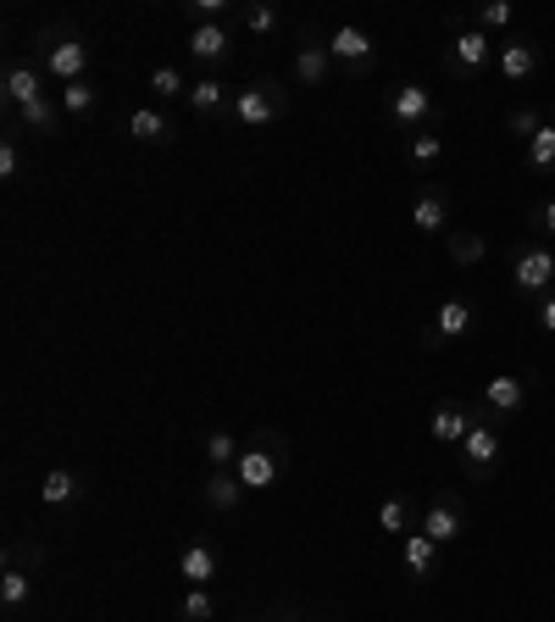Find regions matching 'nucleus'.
Segmentation results:
<instances>
[{
	"mask_svg": "<svg viewBox=\"0 0 555 622\" xmlns=\"http://www.w3.org/2000/svg\"><path fill=\"white\" fill-rule=\"evenodd\" d=\"M34 57H40V68L68 90V84H79L84 73H90V40L79 34V29H56V23H45L40 34H34Z\"/></svg>",
	"mask_w": 555,
	"mask_h": 622,
	"instance_id": "f257e3e1",
	"label": "nucleus"
},
{
	"mask_svg": "<svg viewBox=\"0 0 555 622\" xmlns=\"http://www.w3.org/2000/svg\"><path fill=\"white\" fill-rule=\"evenodd\" d=\"M234 472H239L245 489H273V483H284V472H289V439H284L278 428H261L256 439H245Z\"/></svg>",
	"mask_w": 555,
	"mask_h": 622,
	"instance_id": "f03ea898",
	"label": "nucleus"
},
{
	"mask_svg": "<svg viewBox=\"0 0 555 622\" xmlns=\"http://www.w3.org/2000/svg\"><path fill=\"white\" fill-rule=\"evenodd\" d=\"M289 112V90L278 79H256L245 90H234V123L239 129H267Z\"/></svg>",
	"mask_w": 555,
	"mask_h": 622,
	"instance_id": "7ed1b4c3",
	"label": "nucleus"
},
{
	"mask_svg": "<svg viewBox=\"0 0 555 622\" xmlns=\"http://www.w3.org/2000/svg\"><path fill=\"white\" fill-rule=\"evenodd\" d=\"M500 456H505V434H500V422H489V411L477 406V422H472L466 439H461V472H466L472 483H483V478L500 467Z\"/></svg>",
	"mask_w": 555,
	"mask_h": 622,
	"instance_id": "20e7f679",
	"label": "nucleus"
},
{
	"mask_svg": "<svg viewBox=\"0 0 555 622\" xmlns=\"http://www.w3.org/2000/svg\"><path fill=\"white\" fill-rule=\"evenodd\" d=\"M433 118H439V101H433V90H422V84H394V90H389V123H394V129H411V134H422Z\"/></svg>",
	"mask_w": 555,
	"mask_h": 622,
	"instance_id": "39448f33",
	"label": "nucleus"
},
{
	"mask_svg": "<svg viewBox=\"0 0 555 622\" xmlns=\"http://www.w3.org/2000/svg\"><path fill=\"white\" fill-rule=\"evenodd\" d=\"M511 284L522 295H549L555 289V251L549 245H522L511 256Z\"/></svg>",
	"mask_w": 555,
	"mask_h": 622,
	"instance_id": "423d86ee",
	"label": "nucleus"
},
{
	"mask_svg": "<svg viewBox=\"0 0 555 622\" xmlns=\"http://www.w3.org/2000/svg\"><path fill=\"white\" fill-rule=\"evenodd\" d=\"M494 57H500V51L489 45V34H483V29H461V34L444 45V62H450V73H461V79L483 73Z\"/></svg>",
	"mask_w": 555,
	"mask_h": 622,
	"instance_id": "0eeeda50",
	"label": "nucleus"
},
{
	"mask_svg": "<svg viewBox=\"0 0 555 622\" xmlns=\"http://www.w3.org/2000/svg\"><path fill=\"white\" fill-rule=\"evenodd\" d=\"M328 57H333L339 68H350V73H367V68L378 62V45H372V34H367V29L345 23V29H333V34H328Z\"/></svg>",
	"mask_w": 555,
	"mask_h": 622,
	"instance_id": "6e6552de",
	"label": "nucleus"
},
{
	"mask_svg": "<svg viewBox=\"0 0 555 622\" xmlns=\"http://www.w3.org/2000/svg\"><path fill=\"white\" fill-rule=\"evenodd\" d=\"M417 533H428L433 544L461 539V533H466V506H461L455 494H433V500H428V511H422V528H417Z\"/></svg>",
	"mask_w": 555,
	"mask_h": 622,
	"instance_id": "1a4fd4ad",
	"label": "nucleus"
},
{
	"mask_svg": "<svg viewBox=\"0 0 555 622\" xmlns=\"http://www.w3.org/2000/svg\"><path fill=\"white\" fill-rule=\"evenodd\" d=\"M0 90H7V118H18L23 106H34V101L45 95L40 68H34V62H23V57H12V62H7V73H0Z\"/></svg>",
	"mask_w": 555,
	"mask_h": 622,
	"instance_id": "9d476101",
	"label": "nucleus"
},
{
	"mask_svg": "<svg viewBox=\"0 0 555 622\" xmlns=\"http://www.w3.org/2000/svg\"><path fill=\"white\" fill-rule=\"evenodd\" d=\"M472 422H477V406H466V400H439L433 417H428V434H433V445H455V450H461V439H466Z\"/></svg>",
	"mask_w": 555,
	"mask_h": 622,
	"instance_id": "9b49d317",
	"label": "nucleus"
},
{
	"mask_svg": "<svg viewBox=\"0 0 555 622\" xmlns=\"http://www.w3.org/2000/svg\"><path fill=\"white\" fill-rule=\"evenodd\" d=\"M472 317H477V306L461 300V295H450V300L433 312V328L422 334V345H450V339H461V334L472 328Z\"/></svg>",
	"mask_w": 555,
	"mask_h": 622,
	"instance_id": "f8f14e48",
	"label": "nucleus"
},
{
	"mask_svg": "<svg viewBox=\"0 0 555 622\" xmlns=\"http://www.w3.org/2000/svg\"><path fill=\"white\" fill-rule=\"evenodd\" d=\"M217 567H223V555H217V544H212V539H195V544H184V550H178V578H184L189 589H212Z\"/></svg>",
	"mask_w": 555,
	"mask_h": 622,
	"instance_id": "ddd939ff",
	"label": "nucleus"
},
{
	"mask_svg": "<svg viewBox=\"0 0 555 622\" xmlns=\"http://www.w3.org/2000/svg\"><path fill=\"white\" fill-rule=\"evenodd\" d=\"M184 51H189L201 68H217V62H228L234 40H228V29H223V23H195V29H189V40H184Z\"/></svg>",
	"mask_w": 555,
	"mask_h": 622,
	"instance_id": "4468645a",
	"label": "nucleus"
},
{
	"mask_svg": "<svg viewBox=\"0 0 555 622\" xmlns=\"http://www.w3.org/2000/svg\"><path fill=\"white\" fill-rule=\"evenodd\" d=\"M522 406H527V378H516V373H494L489 389H483V411H494V417H516Z\"/></svg>",
	"mask_w": 555,
	"mask_h": 622,
	"instance_id": "2eb2a0df",
	"label": "nucleus"
},
{
	"mask_svg": "<svg viewBox=\"0 0 555 622\" xmlns=\"http://www.w3.org/2000/svg\"><path fill=\"white\" fill-rule=\"evenodd\" d=\"M295 79L306 84V90H322L328 79H333V57H328V45L322 40H300V51H295Z\"/></svg>",
	"mask_w": 555,
	"mask_h": 622,
	"instance_id": "dca6fc26",
	"label": "nucleus"
},
{
	"mask_svg": "<svg viewBox=\"0 0 555 622\" xmlns=\"http://www.w3.org/2000/svg\"><path fill=\"white\" fill-rule=\"evenodd\" d=\"M494 68H500L505 84H522V79L538 73V45H533V40H505L500 57H494Z\"/></svg>",
	"mask_w": 555,
	"mask_h": 622,
	"instance_id": "f3484780",
	"label": "nucleus"
},
{
	"mask_svg": "<svg viewBox=\"0 0 555 622\" xmlns=\"http://www.w3.org/2000/svg\"><path fill=\"white\" fill-rule=\"evenodd\" d=\"M400 567H405V578L428 583V578L439 572V544H433L428 533H405V539H400Z\"/></svg>",
	"mask_w": 555,
	"mask_h": 622,
	"instance_id": "a211bd4d",
	"label": "nucleus"
},
{
	"mask_svg": "<svg viewBox=\"0 0 555 622\" xmlns=\"http://www.w3.org/2000/svg\"><path fill=\"white\" fill-rule=\"evenodd\" d=\"M411 228L417 234H450V195L444 190H422L411 206Z\"/></svg>",
	"mask_w": 555,
	"mask_h": 622,
	"instance_id": "6ab92c4d",
	"label": "nucleus"
},
{
	"mask_svg": "<svg viewBox=\"0 0 555 622\" xmlns=\"http://www.w3.org/2000/svg\"><path fill=\"white\" fill-rule=\"evenodd\" d=\"M129 134H134L140 145H173V140H178L173 118H167V112H156V106H140V112H129Z\"/></svg>",
	"mask_w": 555,
	"mask_h": 622,
	"instance_id": "aec40b11",
	"label": "nucleus"
},
{
	"mask_svg": "<svg viewBox=\"0 0 555 622\" xmlns=\"http://www.w3.org/2000/svg\"><path fill=\"white\" fill-rule=\"evenodd\" d=\"M189 112H195V118L234 112V95H228V84H217L212 73H206V79H195V84H189Z\"/></svg>",
	"mask_w": 555,
	"mask_h": 622,
	"instance_id": "412c9836",
	"label": "nucleus"
},
{
	"mask_svg": "<svg viewBox=\"0 0 555 622\" xmlns=\"http://www.w3.org/2000/svg\"><path fill=\"white\" fill-rule=\"evenodd\" d=\"M40 500H45V506H73V500H84V478H79L73 467H51V472L40 478Z\"/></svg>",
	"mask_w": 555,
	"mask_h": 622,
	"instance_id": "4be33fe9",
	"label": "nucleus"
},
{
	"mask_svg": "<svg viewBox=\"0 0 555 622\" xmlns=\"http://www.w3.org/2000/svg\"><path fill=\"white\" fill-rule=\"evenodd\" d=\"M18 118H23V129H29L34 140L62 134V101H51V95H40V101H34V106H23Z\"/></svg>",
	"mask_w": 555,
	"mask_h": 622,
	"instance_id": "5701e85b",
	"label": "nucleus"
},
{
	"mask_svg": "<svg viewBox=\"0 0 555 622\" xmlns=\"http://www.w3.org/2000/svg\"><path fill=\"white\" fill-rule=\"evenodd\" d=\"M239 500H245V483H239L234 467H223V472L206 478V506L212 511H239Z\"/></svg>",
	"mask_w": 555,
	"mask_h": 622,
	"instance_id": "b1692460",
	"label": "nucleus"
},
{
	"mask_svg": "<svg viewBox=\"0 0 555 622\" xmlns=\"http://www.w3.org/2000/svg\"><path fill=\"white\" fill-rule=\"evenodd\" d=\"M29 600H34V572H29V567H7V572H0V605L18 611V605H29Z\"/></svg>",
	"mask_w": 555,
	"mask_h": 622,
	"instance_id": "393cba45",
	"label": "nucleus"
},
{
	"mask_svg": "<svg viewBox=\"0 0 555 622\" xmlns=\"http://www.w3.org/2000/svg\"><path fill=\"white\" fill-rule=\"evenodd\" d=\"M239 450H245V439H234L228 428H212V434H206V461H212V472L234 467V461H239Z\"/></svg>",
	"mask_w": 555,
	"mask_h": 622,
	"instance_id": "a878e982",
	"label": "nucleus"
},
{
	"mask_svg": "<svg viewBox=\"0 0 555 622\" xmlns=\"http://www.w3.org/2000/svg\"><path fill=\"white\" fill-rule=\"evenodd\" d=\"M56 101H62V112H68V118H90V112H95V101H101V90H95L90 79H79V84H68Z\"/></svg>",
	"mask_w": 555,
	"mask_h": 622,
	"instance_id": "bb28decb",
	"label": "nucleus"
},
{
	"mask_svg": "<svg viewBox=\"0 0 555 622\" xmlns=\"http://www.w3.org/2000/svg\"><path fill=\"white\" fill-rule=\"evenodd\" d=\"M450 256H455L461 267H477V262L489 256V239L472 234V228H455V234H450Z\"/></svg>",
	"mask_w": 555,
	"mask_h": 622,
	"instance_id": "cd10ccee",
	"label": "nucleus"
},
{
	"mask_svg": "<svg viewBox=\"0 0 555 622\" xmlns=\"http://www.w3.org/2000/svg\"><path fill=\"white\" fill-rule=\"evenodd\" d=\"M378 528L405 539V533H411V500H405V494H389V500L378 506Z\"/></svg>",
	"mask_w": 555,
	"mask_h": 622,
	"instance_id": "c85d7f7f",
	"label": "nucleus"
},
{
	"mask_svg": "<svg viewBox=\"0 0 555 622\" xmlns=\"http://www.w3.org/2000/svg\"><path fill=\"white\" fill-rule=\"evenodd\" d=\"M527 167H533V173H555V123H544V129L527 140Z\"/></svg>",
	"mask_w": 555,
	"mask_h": 622,
	"instance_id": "c756f323",
	"label": "nucleus"
},
{
	"mask_svg": "<svg viewBox=\"0 0 555 622\" xmlns=\"http://www.w3.org/2000/svg\"><path fill=\"white\" fill-rule=\"evenodd\" d=\"M245 29L250 34H278L284 29V12L273 7V0H250V7H245Z\"/></svg>",
	"mask_w": 555,
	"mask_h": 622,
	"instance_id": "7c9ffc66",
	"label": "nucleus"
},
{
	"mask_svg": "<svg viewBox=\"0 0 555 622\" xmlns=\"http://www.w3.org/2000/svg\"><path fill=\"white\" fill-rule=\"evenodd\" d=\"M151 95H156V101H189V84H184L178 68H156V73H151Z\"/></svg>",
	"mask_w": 555,
	"mask_h": 622,
	"instance_id": "2f4dec72",
	"label": "nucleus"
},
{
	"mask_svg": "<svg viewBox=\"0 0 555 622\" xmlns=\"http://www.w3.org/2000/svg\"><path fill=\"white\" fill-rule=\"evenodd\" d=\"M178 616H184V622H212V616H217L212 589H189V594H184V605H178Z\"/></svg>",
	"mask_w": 555,
	"mask_h": 622,
	"instance_id": "473e14b6",
	"label": "nucleus"
},
{
	"mask_svg": "<svg viewBox=\"0 0 555 622\" xmlns=\"http://www.w3.org/2000/svg\"><path fill=\"white\" fill-rule=\"evenodd\" d=\"M18 167H23V145H18V129L7 123V140H0V179H18Z\"/></svg>",
	"mask_w": 555,
	"mask_h": 622,
	"instance_id": "72a5a7b5",
	"label": "nucleus"
},
{
	"mask_svg": "<svg viewBox=\"0 0 555 622\" xmlns=\"http://www.w3.org/2000/svg\"><path fill=\"white\" fill-rule=\"evenodd\" d=\"M439 156H444V140H439L433 129L411 134V162H417V167H428V162H439Z\"/></svg>",
	"mask_w": 555,
	"mask_h": 622,
	"instance_id": "f704fd0d",
	"label": "nucleus"
},
{
	"mask_svg": "<svg viewBox=\"0 0 555 622\" xmlns=\"http://www.w3.org/2000/svg\"><path fill=\"white\" fill-rule=\"evenodd\" d=\"M505 129H511L516 140H533V134L544 129V118H538L533 106H522V112H511V118H505Z\"/></svg>",
	"mask_w": 555,
	"mask_h": 622,
	"instance_id": "c9c22d12",
	"label": "nucleus"
},
{
	"mask_svg": "<svg viewBox=\"0 0 555 622\" xmlns=\"http://www.w3.org/2000/svg\"><path fill=\"white\" fill-rule=\"evenodd\" d=\"M511 18H516V12L505 7V0H489V7H477V23H472V29H505Z\"/></svg>",
	"mask_w": 555,
	"mask_h": 622,
	"instance_id": "e433bc0d",
	"label": "nucleus"
},
{
	"mask_svg": "<svg viewBox=\"0 0 555 622\" xmlns=\"http://www.w3.org/2000/svg\"><path fill=\"white\" fill-rule=\"evenodd\" d=\"M195 23H223V12H228V0H195Z\"/></svg>",
	"mask_w": 555,
	"mask_h": 622,
	"instance_id": "4c0bfd02",
	"label": "nucleus"
},
{
	"mask_svg": "<svg viewBox=\"0 0 555 622\" xmlns=\"http://www.w3.org/2000/svg\"><path fill=\"white\" fill-rule=\"evenodd\" d=\"M533 323H538L544 334H555V295H544V300H538V312H533Z\"/></svg>",
	"mask_w": 555,
	"mask_h": 622,
	"instance_id": "58836bf2",
	"label": "nucleus"
},
{
	"mask_svg": "<svg viewBox=\"0 0 555 622\" xmlns=\"http://www.w3.org/2000/svg\"><path fill=\"white\" fill-rule=\"evenodd\" d=\"M533 223H538V228H544V234L555 239V201H544V206L533 212Z\"/></svg>",
	"mask_w": 555,
	"mask_h": 622,
	"instance_id": "ea45409f",
	"label": "nucleus"
},
{
	"mask_svg": "<svg viewBox=\"0 0 555 622\" xmlns=\"http://www.w3.org/2000/svg\"><path fill=\"white\" fill-rule=\"evenodd\" d=\"M273 622H278V616H273Z\"/></svg>",
	"mask_w": 555,
	"mask_h": 622,
	"instance_id": "a19ab883",
	"label": "nucleus"
}]
</instances>
